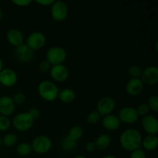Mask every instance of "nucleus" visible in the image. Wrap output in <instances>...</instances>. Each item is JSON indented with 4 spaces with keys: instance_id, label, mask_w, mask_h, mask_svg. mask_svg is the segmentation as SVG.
I'll return each mask as SVG.
<instances>
[{
    "instance_id": "21",
    "label": "nucleus",
    "mask_w": 158,
    "mask_h": 158,
    "mask_svg": "<svg viewBox=\"0 0 158 158\" xmlns=\"http://www.w3.org/2000/svg\"><path fill=\"white\" fill-rule=\"evenodd\" d=\"M58 97L62 102L66 103H71L75 100L76 94L73 89H64L59 93Z\"/></svg>"
},
{
    "instance_id": "2",
    "label": "nucleus",
    "mask_w": 158,
    "mask_h": 158,
    "mask_svg": "<svg viewBox=\"0 0 158 158\" xmlns=\"http://www.w3.org/2000/svg\"><path fill=\"white\" fill-rule=\"evenodd\" d=\"M38 92L40 97L46 101H53L58 97V86L50 80H43L38 86Z\"/></svg>"
},
{
    "instance_id": "11",
    "label": "nucleus",
    "mask_w": 158,
    "mask_h": 158,
    "mask_svg": "<svg viewBox=\"0 0 158 158\" xmlns=\"http://www.w3.org/2000/svg\"><path fill=\"white\" fill-rule=\"evenodd\" d=\"M34 56V50L29 47L26 44L23 43L17 46L15 50V56L21 63H28L32 60Z\"/></svg>"
},
{
    "instance_id": "37",
    "label": "nucleus",
    "mask_w": 158,
    "mask_h": 158,
    "mask_svg": "<svg viewBox=\"0 0 158 158\" xmlns=\"http://www.w3.org/2000/svg\"><path fill=\"white\" fill-rule=\"evenodd\" d=\"M35 2L42 6H51L55 2V0H36Z\"/></svg>"
},
{
    "instance_id": "7",
    "label": "nucleus",
    "mask_w": 158,
    "mask_h": 158,
    "mask_svg": "<svg viewBox=\"0 0 158 158\" xmlns=\"http://www.w3.org/2000/svg\"><path fill=\"white\" fill-rule=\"evenodd\" d=\"M46 35L41 32H33L28 36L26 40V45L32 50L40 49L46 44Z\"/></svg>"
},
{
    "instance_id": "40",
    "label": "nucleus",
    "mask_w": 158,
    "mask_h": 158,
    "mask_svg": "<svg viewBox=\"0 0 158 158\" xmlns=\"http://www.w3.org/2000/svg\"><path fill=\"white\" fill-rule=\"evenodd\" d=\"M74 158H86V157H84V156L79 155V156H77V157H75Z\"/></svg>"
},
{
    "instance_id": "36",
    "label": "nucleus",
    "mask_w": 158,
    "mask_h": 158,
    "mask_svg": "<svg viewBox=\"0 0 158 158\" xmlns=\"http://www.w3.org/2000/svg\"><path fill=\"white\" fill-rule=\"evenodd\" d=\"M96 149H97V148H96V145L94 142H88L86 144V150L87 151H89V152H93V151H95Z\"/></svg>"
},
{
    "instance_id": "33",
    "label": "nucleus",
    "mask_w": 158,
    "mask_h": 158,
    "mask_svg": "<svg viewBox=\"0 0 158 158\" xmlns=\"http://www.w3.org/2000/svg\"><path fill=\"white\" fill-rule=\"evenodd\" d=\"M130 158H146V154L141 149H137L131 152Z\"/></svg>"
},
{
    "instance_id": "10",
    "label": "nucleus",
    "mask_w": 158,
    "mask_h": 158,
    "mask_svg": "<svg viewBox=\"0 0 158 158\" xmlns=\"http://www.w3.org/2000/svg\"><path fill=\"white\" fill-rule=\"evenodd\" d=\"M118 118L120 119V122L127 123V124H131V123H135L138 120L139 115L135 108L126 106V107L122 108L120 110Z\"/></svg>"
},
{
    "instance_id": "29",
    "label": "nucleus",
    "mask_w": 158,
    "mask_h": 158,
    "mask_svg": "<svg viewBox=\"0 0 158 158\" xmlns=\"http://www.w3.org/2000/svg\"><path fill=\"white\" fill-rule=\"evenodd\" d=\"M148 106L150 109L152 110L154 112H157L158 111V97L156 95L151 96L149 99H148Z\"/></svg>"
},
{
    "instance_id": "20",
    "label": "nucleus",
    "mask_w": 158,
    "mask_h": 158,
    "mask_svg": "<svg viewBox=\"0 0 158 158\" xmlns=\"http://www.w3.org/2000/svg\"><path fill=\"white\" fill-rule=\"evenodd\" d=\"M141 144L147 151H154L158 145V137L157 135L148 134L143 140H142Z\"/></svg>"
},
{
    "instance_id": "32",
    "label": "nucleus",
    "mask_w": 158,
    "mask_h": 158,
    "mask_svg": "<svg viewBox=\"0 0 158 158\" xmlns=\"http://www.w3.org/2000/svg\"><path fill=\"white\" fill-rule=\"evenodd\" d=\"M28 114L32 117V118L34 120L39 119V117L41 115V113H40V110L36 107H32L30 108V109L28 110Z\"/></svg>"
},
{
    "instance_id": "38",
    "label": "nucleus",
    "mask_w": 158,
    "mask_h": 158,
    "mask_svg": "<svg viewBox=\"0 0 158 158\" xmlns=\"http://www.w3.org/2000/svg\"><path fill=\"white\" fill-rule=\"evenodd\" d=\"M2 69H3V62H2V60L0 58V72L2 70Z\"/></svg>"
},
{
    "instance_id": "41",
    "label": "nucleus",
    "mask_w": 158,
    "mask_h": 158,
    "mask_svg": "<svg viewBox=\"0 0 158 158\" xmlns=\"http://www.w3.org/2000/svg\"><path fill=\"white\" fill-rule=\"evenodd\" d=\"M2 12L1 9H0V21H1L2 19Z\"/></svg>"
},
{
    "instance_id": "19",
    "label": "nucleus",
    "mask_w": 158,
    "mask_h": 158,
    "mask_svg": "<svg viewBox=\"0 0 158 158\" xmlns=\"http://www.w3.org/2000/svg\"><path fill=\"white\" fill-rule=\"evenodd\" d=\"M96 148L99 151H104L111 143V138L108 134H102L98 136L96 140L94 141Z\"/></svg>"
},
{
    "instance_id": "18",
    "label": "nucleus",
    "mask_w": 158,
    "mask_h": 158,
    "mask_svg": "<svg viewBox=\"0 0 158 158\" xmlns=\"http://www.w3.org/2000/svg\"><path fill=\"white\" fill-rule=\"evenodd\" d=\"M120 123L121 122L118 117L113 114L104 116L102 120V124L108 131H116L120 127Z\"/></svg>"
},
{
    "instance_id": "12",
    "label": "nucleus",
    "mask_w": 158,
    "mask_h": 158,
    "mask_svg": "<svg viewBox=\"0 0 158 158\" xmlns=\"http://www.w3.org/2000/svg\"><path fill=\"white\" fill-rule=\"evenodd\" d=\"M17 82V74L10 68H5L0 72V83L6 87L14 86Z\"/></svg>"
},
{
    "instance_id": "42",
    "label": "nucleus",
    "mask_w": 158,
    "mask_h": 158,
    "mask_svg": "<svg viewBox=\"0 0 158 158\" xmlns=\"http://www.w3.org/2000/svg\"><path fill=\"white\" fill-rule=\"evenodd\" d=\"M1 145H2V139L1 137H0V147H1Z\"/></svg>"
},
{
    "instance_id": "35",
    "label": "nucleus",
    "mask_w": 158,
    "mask_h": 158,
    "mask_svg": "<svg viewBox=\"0 0 158 158\" xmlns=\"http://www.w3.org/2000/svg\"><path fill=\"white\" fill-rule=\"evenodd\" d=\"M32 0H13L12 2L18 6H27L32 3Z\"/></svg>"
},
{
    "instance_id": "26",
    "label": "nucleus",
    "mask_w": 158,
    "mask_h": 158,
    "mask_svg": "<svg viewBox=\"0 0 158 158\" xmlns=\"http://www.w3.org/2000/svg\"><path fill=\"white\" fill-rule=\"evenodd\" d=\"M127 73L132 78H140L142 73V69L138 65H131L128 67Z\"/></svg>"
},
{
    "instance_id": "14",
    "label": "nucleus",
    "mask_w": 158,
    "mask_h": 158,
    "mask_svg": "<svg viewBox=\"0 0 158 158\" xmlns=\"http://www.w3.org/2000/svg\"><path fill=\"white\" fill-rule=\"evenodd\" d=\"M142 127L148 134L156 135L158 132V120L154 116L146 115L142 118Z\"/></svg>"
},
{
    "instance_id": "3",
    "label": "nucleus",
    "mask_w": 158,
    "mask_h": 158,
    "mask_svg": "<svg viewBox=\"0 0 158 158\" xmlns=\"http://www.w3.org/2000/svg\"><path fill=\"white\" fill-rule=\"evenodd\" d=\"M34 120L27 112L19 113L12 120L14 127L19 131H26L33 125Z\"/></svg>"
},
{
    "instance_id": "1",
    "label": "nucleus",
    "mask_w": 158,
    "mask_h": 158,
    "mask_svg": "<svg viewBox=\"0 0 158 158\" xmlns=\"http://www.w3.org/2000/svg\"><path fill=\"white\" fill-rule=\"evenodd\" d=\"M120 143L122 148L127 151L132 152L140 149L142 143L141 134L134 128L125 130L120 137Z\"/></svg>"
},
{
    "instance_id": "15",
    "label": "nucleus",
    "mask_w": 158,
    "mask_h": 158,
    "mask_svg": "<svg viewBox=\"0 0 158 158\" xmlns=\"http://www.w3.org/2000/svg\"><path fill=\"white\" fill-rule=\"evenodd\" d=\"M15 104L9 96H2L0 97V114L2 116L11 115L15 110Z\"/></svg>"
},
{
    "instance_id": "6",
    "label": "nucleus",
    "mask_w": 158,
    "mask_h": 158,
    "mask_svg": "<svg viewBox=\"0 0 158 158\" xmlns=\"http://www.w3.org/2000/svg\"><path fill=\"white\" fill-rule=\"evenodd\" d=\"M51 15L56 21H63L68 15L67 5L63 1H55L51 5Z\"/></svg>"
},
{
    "instance_id": "17",
    "label": "nucleus",
    "mask_w": 158,
    "mask_h": 158,
    "mask_svg": "<svg viewBox=\"0 0 158 158\" xmlns=\"http://www.w3.org/2000/svg\"><path fill=\"white\" fill-rule=\"evenodd\" d=\"M7 40L12 46L17 47L23 43L24 36H23V34L21 30L14 28V29H11L8 31Z\"/></svg>"
},
{
    "instance_id": "25",
    "label": "nucleus",
    "mask_w": 158,
    "mask_h": 158,
    "mask_svg": "<svg viewBox=\"0 0 158 158\" xmlns=\"http://www.w3.org/2000/svg\"><path fill=\"white\" fill-rule=\"evenodd\" d=\"M17 141H18L17 136L13 133H9L4 136L2 140V143L6 147H12L17 143Z\"/></svg>"
},
{
    "instance_id": "24",
    "label": "nucleus",
    "mask_w": 158,
    "mask_h": 158,
    "mask_svg": "<svg viewBox=\"0 0 158 158\" xmlns=\"http://www.w3.org/2000/svg\"><path fill=\"white\" fill-rule=\"evenodd\" d=\"M77 142L66 137L63 139L61 142V148L65 151H72L76 148Z\"/></svg>"
},
{
    "instance_id": "39",
    "label": "nucleus",
    "mask_w": 158,
    "mask_h": 158,
    "mask_svg": "<svg viewBox=\"0 0 158 158\" xmlns=\"http://www.w3.org/2000/svg\"><path fill=\"white\" fill-rule=\"evenodd\" d=\"M101 158H116V157L113 155H106V156H104V157H103Z\"/></svg>"
},
{
    "instance_id": "30",
    "label": "nucleus",
    "mask_w": 158,
    "mask_h": 158,
    "mask_svg": "<svg viewBox=\"0 0 158 158\" xmlns=\"http://www.w3.org/2000/svg\"><path fill=\"white\" fill-rule=\"evenodd\" d=\"M136 110H137V114H138L139 116L141 115L144 117V116L148 115V114L149 113L150 108L147 103H141V104H140L138 106H137Z\"/></svg>"
},
{
    "instance_id": "23",
    "label": "nucleus",
    "mask_w": 158,
    "mask_h": 158,
    "mask_svg": "<svg viewBox=\"0 0 158 158\" xmlns=\"http://www.w3.org/2000/svg\"><path fill=\"white\" fill-rule=\"evenodd\" d=\"M32 151L31 144H29V143H26V142H22V143H19L16 148L17 154L20 156H23V157L29 155Z\"/></svg>"
},
{
    "instance_id": "22",
    "label": "nucleus",
    "mask_w": 158,
    "mask_h": 158,
    "mask_svg": "<svg viewBox=\"0 0 158 158\" xmlns=\"http://www.w3.org/2000/svg\"><path fill=\"white\" fill-rule=\"evenodd\" d=\"M83 135V129L80 126H74L69 131L67 136L69 139L77 141V140L81 138Z\"/></svg>"
},
{
    "instance_id": "9",
    "label": "nucleus",
    "mask_w": 158,
    "mask_h": 158,
    "mask_svg": "<svg viewBox=\"0 0 158 158\" xmlns=\"http://www.w3.org/2000/svg\"><path fill=\"white\" fill-rule=\"evenodd\" d=\"M140 79L146 84H156L158 82V68L156 66H148L142 70Z\"/></svg>"
},
{
    "instance_id": "34",
    "label": "nucleus",
    "mask_w": 158,
    "mask_h": 158,
    "mask_svg": "<svg viewBox=\"0 0 158 158\" xmlns=\"http://www.w3.org/2000/svg\"><path fill=\"white\" fill-rule=\"evenodd\" d=\"M51 64L47 61V60H43L41 63L39 64V68H40V70L42 72H47L48 70H49L51 68Z\"/></svg>"
},
{
    "instance_id": "13",
    "label": "nucleus",
    "mask_w": 158,
    "mask_h": 158,
    "mask_svg": "<svg viewBox=\"0 0 158 158\" xmlns=\"http://www.w3.org/2000/svg\"><path fill=\"white\" fill-rule=\"evenodd\" d=\"M49 71L52 78L56 81L60 83L66 81L69 77V70L67 67L63 64L53 65L51 66Z\"/></svg>"
},
{
    "instance_id": "5",
    "label": "nucleus",
    "mask_w": 158,
    "mask_h": 158,
    "mask_svg": "<svg viewBox=\"0 0 158 158\" xmlns=\"http://www.w3.org/2000/svg\"><path fill=\"white\" fill-rule=\"evenodd\" d=\"M31 147L32 151L37 154H46L52 148V141L47 136L40 135L32 140Z\"/></svg>"
},
{
    "instance_id": "4",
    "label": "nucleus",
    "mask_w": 158,
    "mask_h": 158,
    "mask_svg": "<svg viewBox=\"0 0 158 158\" xmlns=\"http://www.w3.org/2000/svg\"><path fill=\"white\" fill-rule=\"evenodd\" d=\"M66 58V51L61 46H53L46 52V60L52 66L63 64Z\"/></svg>"
},
{
    "instance_id": "27",
    "label": "nucleus",
    "mask_w": 158,
    "mask_h": 158,
    "mask_svg": "<svg viewBox=\"0 0 158 158\" xmlns=\"http://www.w3.org/2000/svg\"><path fill=\"white\" fill-rule=\"evenodd\" d=\"M101 115L97 110L91 111L86 117V121L89 124H96L100 120Z\"/></svg>"
},
{
    "instance_id": "8",
    "label": "nucleus",
    "mask_w": 158,
    "mask_h": 158,
    "mask_svg": "<svg viewBox=\"0 0 158 158\" xmlns=\"http://www.w3.org/2000/svg\"><path fill=\"white\" fill-rule=\"evenodd\" d=\"M115 100L110 97H103L97 103V112L103 116L110 114L115 108Z\"/></svg>"
},
{
    "instance_id": "16",
    "label": "nucleus",
    "mask_w": 158,
    "mask_h": 158,
    "mask_svg": "<svg viewBox=\"0 0 158 158\" xmlns=\"http://www.w3.org/2000/svg\"><path fill=\"white\" fill-rule=\"evenodd\" d=\"M144 83L140 78H131L126 85V91L129 95L137 96L142 92Z\"/></svg>"
},
{
    "instance_id": "43",
    "label": "nucleus",
    "mask_w": 158,
    "mask_h": 158,
    "mask_svg": "<svg viewBox=\"0 0 158 158\" xmlns=\"http://www.w3.org/2000/svg\"><path fill=\"white\" fill-rule=\"evenodd\" d=\"M62 158H66V157H62Z\"/></svg>"
},
{
    "instance_id": "28",
    "label": "nucleus",
    "mask_w": 158,
    "mask_h": 158,
    "mask_svg": "<svg viewBox=\"0 0 158 158\" xmlns=\"http://www.w3.org/2000/svg\"><path fill=\"white\" fill-rule=\"evenodd\" d=\"M11 121L9 117L0 115V131H6L9 129Z\"/></svg>"
},
{
    "instance_id": "31",
    "label": "nucleus",
    "mask_w": 158,
    "mask_h": 158,
    "mask_svg": "<svg viewBox=\"0 0 158 158\" xmlns=\"http://www.w3.org/2000/svg\"><path fill=\"white\" fill-rule=\"evenodd\" d=\"M12 100H13L15 104H22L26 101V96L23 93H16L13 96Z\"/></svg>"
}]
</instances>
